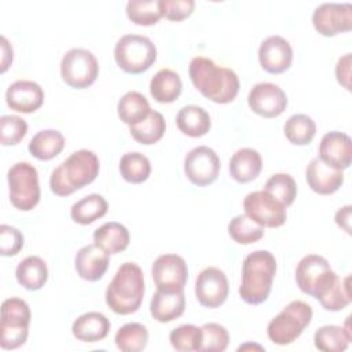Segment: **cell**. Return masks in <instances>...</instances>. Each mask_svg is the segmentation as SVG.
Here are the masks:
<instances>
[{
	"instance_id": "6da1fadb",
	"label": "cell",
	"mask_w": 352,
	"mask_h": 352,
	"mask_svg": "<svg viewBox=\"0 0 352 352\" xmlns=\"http://www.w3.org/2000/svg\"><path fill=\"white\" fill-rule=\"evenodd\" d=\"M188 74L192 85L214 103H231L239 92V78L236 73L228 67L216 65L209 58H192L188 66Z\"/></svg>"
},
{
	"instance_id": "7a4b0ae2",
	"label": "cell",
	"mask_w": 352,
	"mask_h": 352,
	"mask_svg": "<svg viewBox=\"0 0 352 352\" xmlns=\"http://www.w3.org/2000/svg\"><path fill=\"white\" fill-rule=\"evenodd\" d=\"M99 173L98 155L87 148L77 150L59 164L50 177L51 191L58 197H67L91 184Z\"/></svg>"
},
{
	"instance_id": "3957f363",
	"label": "cell",
	"mask_w": 352,
	"mask_h": 352,
	"mask_svg": "<svg viewBox=\"0 0 352 352\" xmlns=\"http://www.w3.org/2000/svg\"><path fill=\"white\" fill-rule=\"evenodd\" d=\"M276 274V260L268 250H254L242 263L239 286L241 298L252 305L264 302L272 289Z\"/></svg>"
},
{
	"instance_id": "277c9868",
	"label": "cell",
	"mask_w": 352,
	"mask_h": 352,
	"mask_svg": "<svg viewBox=\"0 0 352 352\" xmlns=\"http://www.w3.org/2000/svg\"><path fill=\"white\" fill-rule=\"evenodd\" d=\"M144 276L136 263L120 265L106 289V304L118 315H129L139 309L144 297Z\"/></svg>"
},
{
	"instance_id": "5b68a950",
	"label": "cell",
	"mask_w": 352,
	"mask_h": 352,
	"mask_svg": "<svg viewBox=\"0 0 352 352\" xmlns=\"http://www.w3.org/2000/svg\"><path fill=\"white\" fill-rule=\"evenodd\" d=\"M312 307L301 300L289 302L267 326L268 338L276 345L294 342L312 320Z\"/></svg>"
},
{
	"instance_id": "8992f818",
	"label": "cell",
	"mask_w": 352,
	"mask_h": 352,
	"mask_svg": "<svg viewBox=\"0 0 352 352\" xmlns=\"http://www.w3.org/2000/svg\"><path fill=\"white\" fill-rule=\"evenodd\" d=\"M294 274L300 290L316 300H320L340 279L329 261L319 254L304 256L298 261Z\"/></svg>"
},
{
	"instance_id": "52a82bcc",
	"label": "cell",
	"mask_w": 352,
	"mask_h": 352,
	"mask_svg": "<svg viewBox=\"0 0 352 352\" xmlns=\"http://www.w3.org/2000/svg\"><path fill=\"white\" fill-rule=\"evenodd\" d=\"M114 59L121 70L140 74L157 60V47L146 36L125 34L116 43Z\"/></svg>"
},
{
	"instance_id": "ba28073f",
	"label": "cell",
	"mask_w": 352,
	"mask_h": 352,
	"mask_svg": "<svg viewBox=\"0 0 352 352\" xmlns=\"http://www.w3.org/2000/svg\"><path fill=\"white\" fill-rule=\"evenodd\" d=\"M30 318V308L25 300L11 297L3 301L0 322V346L3 349H16L26 342Z\"/></svg>"
},
{
	"instance_id": "9c48e42d",
	"label": "cell",
	"mask_w": 352,
	"mask_h": 352,
	"mask_svg": "<svg viewBox=\"0 0 352 352\" xmlns=\"http://www.w3.org/2000/svg\"><path fill=\"white\" fill-rule=\"evenodd\" d=\"M11 204L22 212L32 210L40 201L37 169L26 161L14 164L7 172Z\"/></svg>"
},
{
	"instance_id": "30bf717a",
	"label": "cell",
	"mask_w": 352,
	"mask_h": 352,
	"mask_svg": "<svg viewBox=\"0 0 352 352\" xmlns=\"http://www.w3.org/2000/svg\"><path fill=\"white\" fill-rule=\"evenodd\" d=\"M99 74L95 55L85 48L69 50L60 60L62 80L72 88L84 89L92 85Z\"/></svg>"
},
{
	"instance_id": "8fae6325",
	"label": "cell",
	"mask_w": 352,
	"mask_h": 352,
	"mask_svg": "<svg viewBox=\"0 0 352 352\" xmlns=\"http://www.w3.org/2000/svg\"><path fill=\"white\" fill-rule=\"evenodd\" d=\"M243 209L245 214L261 227L278 228L286 223V206L264 190L249 192L243 199Z\"/></svg>"
},
{
	"instance_id": "7c38bea8",
	"label": "cell",
	"mask_w": 352,
	"mask_h": 352,
	"mask_svg": "<svg viewBox=\"0 0 352 352\" xmlns=\"http://www.w3.org/2000/svg\"><path fill=\"white\" fill-rule=\"evenodd\" d=\"M220 166L216 151L208 146L194 147L184 158V173L187 179L198 187L212 184L219 176Z\"/></svg>"
},
{
	"instance_id": "4fadbf2b",
	"label": "cell",
	"mask_w": 352,
	"mask_h": 352,
	"mask_svg": "<svg viewBox=\"0 0 352 352\" xmlns=\"http://www.w3.org/2000/svg\"><path fill=\"white\" fill-rule=\"evenodd\" d=\"M312 25L324 37L349 32L352 29V6L349 3H323L314 10Z\"/></svg>"
},
{
	"instance_id": "5bb4252c",
	"label": "cell",
	"mask_w": 352,
	"mask_h": 352,
	"mask_svg": "<svg viewBox=\"0 0 352 352\" xmlns=\"http://www.w3.org/2000/svg\"><path fill=\"white\" fill-rule=\"evenodd\" d=\"M151 276L160 290H184L188 278V267L186 260L179 254H161L153 263Z\"/></svg>"
},
{
	"instance_id": "9a60e30c",
	"label": "cell",
	"mask_w": 352,
	"mask_h": 352,
	"mask_svg": "<svg viewBox=\"0 0 352 352\" xmlns=\"http://www.w3.org/2000/svg\"><path fill=\"white\" fill-rule=\"evenodd\" d=\"M230 286L226 274L216 267L202 270L195 279V297L202 307L217 308L228 297Z\"/></svg>"
},
{
	"instance_id": "2e32d148",
	"label": "cell",
	"mask_w": 352,
	"mask_h": 352,
	"mask_svg": "<svg viewBox=\"0 0 352 352\" xmlns=\"http://www.w3.org/2000/svg\"><path fill=\"white\" fill-rule=\"evenodd\" d=\"M249 107L264 118L279 117L287 107V96L274 82H257L248 95Z\"/></svg>"
},
{
	"instance_id": "e0dca14e",
	"label": "cell",
	"mask_w": 352,
	"mask_h": 352,
	"mask_svg": "<svg viewBox=\"0 0 352 352\" xmlns=\"http://www.w3.org/2000/svg\"><path fill=\"white\" fill-rule=\"evenodd\" d=\"M258 60L261 67L271 74H280L286 72L293 62V50L290 43L282 36L267 37L260 44Z\"/></svg>"
},
{
	"instance_id": "ac0fdd59",
	"label": "cell",
	"mask_w": 352,
	"mask_h": 352,
	"mask_svg": "<svg viewBox=\"0 0 352 352\" xmlns=\"http://www.w3.org/2000/svg\"><path fill=\"white\" fill-rule=\"evenodd\" d=\"M6 102L11 110L30 114L43 106L44 91L34 81L18 80L7 88Z\"/></svg>"
},
{
	"instance_id": "d6986e66",
	"label": "cell",
	"mask_w": 352,
	"mask_h": 352,
	"mask_svg": "<svg viewBox=\"0 0 352 352\" xmlns=\"http://www.w3.org/2000/svg\"><path fill=\"white\" fill-rule=\"evenodd\" d=\"M319 158L336 169H348L352 161L351 138L338 131L327 132L319 144Z\"/></svg>"
},
{
	"instance_id": "ffe728a7",
	"label": "cell",
	"mask_w": 352,
	"mask_h": 352,
	"mask_svg": "<svg viewBox=\"0 0 352 352\" xmlns=\"http://www.w3.org/2000/svg\"><path fill=\"white\" fill-rule=\"evenodd\" d=\"M305 180L314 192L330 195L342 186L344 173L342 170L324 164L319 157H316L307 165Z\"/></svg>"
},
{
	"instance_id": "44dd1931",
	"label": "cell",
	"mask_w": 352,
	"mask_h": 352,
	"mask_svg": "<svg viewBox=\"0 0 352 352\" xmlns=\"http://www.w3.org/2000/svg\"><path fill=\"white\" fill-rule=\"evenodd\" d=\"M74 268L81 279L96 282L109 268V254L96 243L82 246L76 253Z\"/></svg>"
},
{
	"instance_id": "7402d4cb",
	"label": "cell",
	"mask_w": 352,
	"mask_h": 352,
	"mask_svg": "<svg viewBox=\"0 0 352 352\" xmlns=\"http://www.w3.org/2000/svg\"><path fill=\"white\" fill-rule=\"evenodd\" d=\"M184 290L168 292L157 289L150 301V314L160 323H168L180 318L184 312Z\"/></svg>"
},
{
	"instance_id": "603a6c76",
	"label": "cell",
	"mask_w": 352,
	"mask_h": 352,
	"mask_svg": "<svg viewBox=\"0 0 352 352\" xmlns=\"http://www.w3.org/2000/svg\"><path fill=\"white\" fill-rule=\"evenodd\" d=\"M230 175L238 183H249L260 175L263 160L257 150L243 147L236 150L230 160Z\"/></svg>"
},
{
	"instance_id": "cb8c5ba5",
	"label": "cell",
	"mask_w": 352,
	"mask_h": 352,
	"mask_svg": "<svg viewBox=\"0 0 352 352\" xmlns=\"http://www.w3.org/2000/svg\"><path fill=\"white\" fill-rule=\"evenodd\" d=\"M110 320L100 312H85L80 315L72 326L73 336L82 342H96L107 337Z\"/></svg>"
},
{
	"instance_id": "d4e9b609",
	"label": "cell",
	"mask_w": 352,
	"mask_h": 352,
	"mask_svg": "<svg viewBox=\"0 0 352 352\" xmlns=\"http://www.w3.org/2000/svg\"><path fill=\"white\" fill-rule=\"evenodd\" d=\"M176 125L183 135L201 138L209 132L212 122L209 113L204 107L187 104L179 110L176 116Z\"/></svg>"
},
{
	"instance_id": "484cf974",
	"label": "cell",
	"mask_w": 352,
	"mask_h": 352,
	"mask_svg": "<svg viewBox=\"0 0 352 352\" xmlns=\"http://www.w3.org/2000/svg\"><path fill=\"white\" fill-rule=\"evenodd\" d=\"M128 228L117 221H109L100 226L94 232V243L103 249L107 254H117L124 252L129 245Z\"/></svg>"
},
{
	"instance_id": "4316f807",
	"label": "cell",
	"mask_w": 352,
	"mask_h": 352,
	"mask_svg": "<svg viewBox=\"0 0 352 352\" xmlns=\"http://www.w3.org/2000/svg\"><path fill=\"white\" fill-rule=\"evenodd\" d=\"M15 278L26 290H40L48 279L47 264L38 256H28L16 265Z\"/></svg>"
},
{
	"instance_id": "83f0119b",
	"label": "cell",
	"mask_w": 352,
	"mask_h": 352,
	"mask_svg": "<svg viewBox=\"0 0 352 352\" xmlns=\"http://www.w3.org/2000/svg\"><path fill=\"white\" fill-rule=\"evenodd\" d=\"M182 78L172 69L158 70L150 81V94L158 103H172L182 94Z\"/></svg>"
},
{
	"instance_id": "f1b7e54d",
	"label": "cell",
	"mask_w": 352,
	"mask_h": 352,
	"mask_svg": "<svg viewBox=\"0 0 352 352\" xmlns=\"http://www.w3.org/2000/svg\"><path fill=\"white\" fill-rule=\"evenodd\" d=\"M65 147V138L56 129H43L29 142V153L40 160L50 161L55 158Z\"/></svg>"
},
{
	"instance_id": "f546056e",
	"label": "cell",
	"mask_w": 352,
	"mask_h": 352,
	"mask_svg": "<svg viewBox=\"0 0 352 352\" xmlns=\"http://www.w3.org/2000/svg\"><path fill=\"white\" fill-rule=\"evenodd\" d=\"M151 111L150 103L144 95L138 91H129L118 100L117 114L120 120L132 126L142 122Z\"/></svg>"
},
{
	"instance_id": "4dcf8cb0",
	"label": "cell",
	"mask_w": 352,
	"mask_h": 352,
	"mask_svg": "<svg viewBox=\"0 0 352 352\" xmlns=\"http://www.w3.org/2000/svg\"><path fill=\"white\" fill-rule=\"evenodd\" d=\"M109 204L99 194H89L76 204L70 209V217L73 221L81 226H88L103 217L107 213Z\"/></svg>"
},
{
	"instance_id": "1f68e13d",
	"label": "cell",
	"mask_w": 352,
	"mask_h": 352,
	"mask_svg": "<svg viewBox=\"0 0 352 352\" xmlns=\"http://www.w3.org/2000/svg\"><path fill=\"white\" fill-rule=\"evenodd\" d=\"M166 129V122L164 116L157 111L151 110L150 114L139 124L129 126L131 136L140 144H154L162 139Z\"/></svg>"
},
{
	"instance_id": "d6a6232c",
	"label": "cell",
	"mask_w": 352,
	"mask_h": 352,
	"mask_svg": "<svg viewBox=\"0 0 352 352\" xmlns=\"http://www.w3.org/2000/svg\"><path fill=\"white\" fill-rule=\"evenodd\" d=\"M352 334L342 326L326 324L319 327L314 336V344L319 351L342 352L348 348Z\"/></svg>"
},
{
	"instance_id": "836d02e7",
	"label": "cell",
	"mask_w": 352,
	"mask_h": 352,
	"mask_svg": "<svg viewBox=\"0 0 352 352\" xmlns=\"http://www.w3.org/2000/svg\"><path fill=\"white\" fill-rule=\"evenodd\" d=\"M118 169L126 182L139 184L148 179L151 173V164L144 154L139 151H129L121 157Z\"/></svg>"
},
{
	"instance_id": "e575fe53",
	"label": "cell",
	"mask_w": 352,
	"mask_h": 352,
	"mask_svg": "<svg viewBox=\"0 0 352 352\" xmlns=\"http://www.w3.org/2000/svg\"><path fill=\"white\" fill-rule=\"evenodd\" d=\"M283 132L292 144L307 146L315 138L316 124L307 114H294L285 122Z\"/></svg>"
},
{
	"instance_id": "d590c367",
	"label": "cell",
	"mask_w": 352,
	"mask_h": 352,
	"mask_svg": "<svg viewBox=\"0 0 352 352\" xmlns=\"http://www.w3.org/2000/svg\"><path fill=\"white\" fill-rule=\"evenodd\" d=\"M114 341L122 352H139L147 346L148 331L142 323H126L117 330Z\"/></svg>"
},
{
	"instance_id": "8d00e7d4",
	"label": "cell",
	"mask_w": 352,
	"mask_h": 352,
	"mask_svg": "<svg viewBox=\"0 0 352 352\" xmlns=\"http://www.w3.org/2000/svg\"><path fill=\"white\" fill-rule=\"evenodd\" d=\"M125 10L128 18L139 26L155 25L162 18L161 0H129Z\"/></svg>"
},
{
	"instance_id": "74e56055",
	"label": "cell",
	"mask_w": 352,
	"mask_h": 352,
	"mask_svg": "<svg viewBox=\"0 0 352 352\" xmlns=\"http://www.w3.org/2000/svg\"><path fill=\"white\" fill-rule=\"evenodd\" d=\"M230 236L239 245H250L264 236V227L246 214H238L228 223Z\"/></svg>"
},
{
	"instance_id": "f35d334b",
	"label": "cell",
	"mask_w": 352,
	"mask_h": 352,
	"mask_svg": "<svg viewBox=\"0 0 352 352\" xmlns=\"http://www.w3.org/2000/svg\"><path fill=\"white\" fill-rule=\"evenodd\" d=\"M264 191L289 208L297 195V184L289 173H274L265 183Z\"/></svg>"
},
{
	"instance_id": "ab89813d",
	"label": "cell",
	"mask_w": 352,
	"mask_h": 352,
	"mask_svg": "<svg viewBox=\"0 0 352 352\" xmlns=\"http://www.w3.org/2000/svg\"><path fill=\"white\" fill-rule=\"evenodd\" d=\"M170 345L180 352L201 351L202 330L195 324H182L169 333Z\"/></svg>"
},
{
	"instance_id": "60d3db41",
	"label": "cell",
	"mask_w": 352,
	"mask_h": 352,
	"mask_svg": "<svg viewBox=\"0 0 352 352\" xmlns=\"http://www.w3.org/2000/svg\"><path fill=\"white\" fill-rule=\"evenodd\" d=\"M349 275L340 278L337 283L320 298L318 300L326 311H341L351 304V289H349Z\"/></svg>"
},
{
	"instance_id": "b9f144b4",
	"label": "cell",
	"mask_w": 352,
	"mask_h": 352,
	"mask_svg": "<svg viewBox=\"0 0 352 352\" xmlns=\"http://www.w3.org/2000/svg\"><path fill=\"white\" fill-rule=\"evenodd\" d=\"M202 346L205 352H223L230 342L228 330L219 323H205L202 327Z\"/></svg>"
},
{
	"instance_id": "7bdbcfd3",
	"label": "cell",
	"mask_w": 352,
	"mask_h": 352,
	"mask_svg": "<svg viewBox=\"0 0 352 352\" xmlns=\"http://www.w3.org/2000/svg\"><path fill=\"white\" fill-rule=\"evenodd\" d=\"M28 133V124L18 116H3L0 118V142L3 146L18 144Z\"/></svg>"
},
{
	"instance_id": "ee69618b",
	"label": "cell",
	"mask_w": 352,
	"mask_h": 352,
	"mask_svg": "<svg viewBox=\"0 0 352 352\" xmlns=\"http://www.w3.org/2000/svg\"><path fill=\"white\" fill-rule=\"evenodd\" d=\"M23 234L8 224L0 226V254L4 257L15 256L23 248Z\"/></svg>"
},
{
	"instance_id": "f6af8a7d",
	"label": "cell",
	"mask_w": 352,
	"mask_h": 352,
	"mask_svg": "<svg viewBox=\"0 0 352 352\" xmlns=\"http://www.w3.org/2000/svg\"><path fill=\"white\" fill-rule=\"evenodd\" d=\"M194 8V0H161L162 16L169 21H183L192 14Z\"/></svg>"
},
{
	"instance_id": "bcb514c9",
	"label": "cell",
	"mask_w": 352,
	"mask_h": 352,
	"mask_svg": "<svg viewBox=\"0 0 352 352\" xmlns=\"http://www.w3.org/2000/svg\"><path fill=\"white\" fill-rule=\"evenodd\" d=\"M336 77L337 81L345 88L351 89L349 78H351V54H345L342 58L338 59L336 65Z\"/></svg>"
},
{
	"instance_id": "7dc6e473",
	"label": "cell",
	"mask_w": 352,
	"mask_h": 352,
	"mask_svg": "<svg viewBox=\"0 0 352 352\" xmlns=\"http://www.w3.org/2000/svg\"><path fill=\"white\" fill-rule=\"evenodd\" d=\"M351 212H352V206L346 205L344 208H340L336 213V224L342 228L346 234H351Z\"/></svg>"
},
{
	"instance_id": "c3c4849f",
	"label": "cell",
	"mask_w": 352,
	"mask_h": 352,
	"mask_svg": "<svg viewBox=\"0 0 352 352\" xmlns=\"http://www.w3.org/2000/svg\"><path fill=\"white\" fill-rule=\"evenodd\" d=\"M1 73H4L8 66L12 63V58H14V51H12V47L10 45L8 40L1 36Z\"/></svg>"
}]
</instances>
